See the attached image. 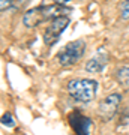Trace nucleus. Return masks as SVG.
<instances>
[{
	"mask_svg": "<svg viewBox=\"0 0 129 135\" xmlns=\"http://www.w3.org/2000/svg\"><path fill=\"white\" fill-rule=\"evenodd\" d=\"M69 8L63 5H47V6H38L33 9H29L23 15V24L26 27H38L39 24H42L45 21H51V20L66 15L69 12Z\"/></svg>",
	"mask_w": 129,
	"mask_h": 135,
	"instance_id": "f257e3e1",
	"label": "nucleus"
},
{
	"mask_svg": "<svg viewBox=\"0 0 129 135\" xmlns=\"http://www.w3.org/2000/svg\"><path fill=\"white\" fill-rule=\"evenodd\" d=\"M98 92V83L89 78H75L68 83V93L75 101L87 104L95 99Z\"/></svg>",
	"mask_w": 129,
	"mask_h": 135,
	"instance_id": "f03ea898",
	"label": "nucleus"
},
{
	"mask_svg": "<svg viewBox=\"0 0 129 135\" xmlns=\"http://www.w3.org/2000/svg\"><path fill=\"white\" fill-rule=\"evenodd\" d=\"M84 51H86V44H84V41H81V39L80 41H72V42L65 45L57 53V62L60 63V66L75 65L83 57Z\"/></svg>",
	"mask_w": 129,
	"mask_h": 135,
	"instance_id": "7ed1b4c3",
	"label": "nucleus"
},
{
	"mask_svg": "<svg viewBox=\"0 0 129 135\" xmlns=\"http://www.w3.org/2000/svg\"><path fill=\"white\" fill-rule=\"evenodd\" d=\"M120 102H122V96H120L119 93L108 95L104 101H101L99 107H98V114H99L101 120H104V122L113 120L114 116L117 114Z\"/></svg>",
	"mask_w": 129,
	"mask_h": 135,
	"instance_id": "20e7f679",
	"label": "nucleus"
},
{
	"mask_svg": "<svg viewBox=\"0 0 129 135\" xmlns=\"http://www.w3.org/2000/svg\"><path fill=\"white\" fill-rule=\"evenodd\" d=\"M69 26V17L68 15H62L50 21V24L47 26V29L44 32V42L47 45H53L65 29Z\"/></svg>",
	"mask_w": 129,
	"mask_h": 135,
	"instance_id": "39448f33",
	"label": "nucleus"
},
{
	"mask_svg": "<svg viewBox=\"0 0 129 135\" xmlns=\"http://www.w3.org/2000/svg\"><path fill=\"white\" fill-rule=\"evenodd\" d=\"M107 63H108V53L105 48H98L96 53L93 54V57L86 63V71L92 74H99L105 69Z\"/></svg>",
	"mask_w": 129,
	"mask_h": 135,
	"instance_id": "423d86ee",
	"label": "nucleus"
},
{
	"mask_svg": "<svg viewBox=\"0 0 129 135\" xmlns=\"http://www.w3.org/2000/svg\"><path fill=\"white\" fill-rule=\"evenodd\" d=\"M69 123L74 128L77 135H89L92 126V120L89 117L83 116L81 113H72L69 116Z\"/></svg>",
	"mask_w": 129,
	"mask_h": 135,
	"instance_id": "0eeeda50",
	"label": "nucleus"
},
{
	"mask_svg": "<svg viewBox=\"0 0 129 135\" xmlns=\"http://www.w3.org/2000/svg\"><path fill=\"white\" fill-rule=\"evenodd\" d=\"M116 80L119 83L120 86L129 90V66H120L114 74Z\"/></svg>",
	"mask_w": 129,
	"mask_h": 135,
	"instance_id": "6e6552de",
	"label": "nucleus"
},
{
	"mask_svg": "<svg viewBox=\"0 0 129 135\" xmlns=\"http://www.w3.org/2000/svg\"><path fill=\"white\" fill-rule=\"evenodd\" d=\"M120 11V18L122 20H129V0H122V3L119 5Z\"/></svg>",
	"mask_w": 129,
	"mask_h": 135,
	"instance_id": "1a4fd4ad",
	"label": "nucleus"
},
{
	"mask_svg": "<svg viewBox=\"0 0 129 135\" xmlns=\"http://www.w3.org/2000/svg\"><path fill=\"white\" fill-rule=\"evenodd\" d=\"M2 125L6 126V128H14L15 126V120L12 119L9 113H5L3 116H2Z\"/></svg>",
	"mask_w": 129,
	"mask_h": 135,
	"instance_id": "9d476101",
	"label": "nucleus"
},
{
	"mask_svg": "<svg viewBox=\"0 0 129 135\" xmlns=\"http://www.w3.org/2000/svg\"><path fill=\"white\" fill-rule=\"evenodd\" d=\"M12 2H14V0H0V9L2 11L9 9L11 5H12Z\"/></svg>",
	"mask_w": 129,
	"mask_h": 135,
	"instance_id": "9b49d317",
	"label": "nucleus"
},
{
	"mask_svg": "<svg viewBox=\"0 0 129 135\" xmlns=\"http://www.w3.org/2000/svg\"><path fill=\"white\" fill-rule=\"evenodd\" d=\"M54 3H59V5H65V3H68V2H71V0H53Z\"/></svg>",
	"mask_w": 129,
	"mask_h": 135,
	"instance_id": "f8f14e48",
	"label": "nucleus"
}]
</instances>
